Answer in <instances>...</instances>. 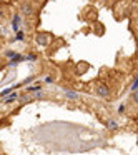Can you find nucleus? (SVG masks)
<instances>
[{
    "label": "nucleus",
    "instance_id": "obj_13",
    "mask_svg": "<svg viewBox=\"0 0 138 155\" xmlns=\"http://www.w3.org/2000/svg\"><path fill=\"white\" fill-rule=\"evenodd\" d=\"M125 108H126V107H125V105H122V107H120V108H118V112H120V114H122V112H125Z\"/></svg>",
    "mask_w": 138,
    "mask_h": 155
},
{
    "label": "nucleus",
    "instance_id": "obj_2",
    "mask_svg": "<svg viewBox=\"0 0 138 155\" xmlns=\"http://www.w3.org/2000/svg\"><path fill=\"white\" fill-rule=\"evenodd\" d=\"M97 95H100V97H108L110 95V88L106 87L105 83H97Z\"/></svg>",
    "mask_w": 138,
    "mask_h": 155
},
{
    "label": "nucleus",
    "instance_id": "obj_12",
    "mask_svg": "<svg viewBox=\"0 0 138 155\" xmlns=\"http://www.w3.org/2000/svg\"><path fill=\"white\" fill-rule=\"evenodd\" d=\"M8 92H10L8 88H7V90H3V92H2V97H5V95H8Z\"/></svg>",
    "mask_w": 138,
    "mask_h": 155
},
{
    "label": "nucleus",
    "instance_id": "obj_14",
    "mask_svg": "<svg viewBox=\"0 0 138 155\" xmlns=\"http://www.w3.org/2000/svg\"><path fill=\"white\" fill-rule=\"evenodd\" d=\"M37 2H40V0H37Z\"/></svg>",
    "mask_w": 138,
    "mask_h": 155
},
{
    "label": "nucleus",
    "instance_id": "obj_1",
    "mask_svg": "<svg viewBox=\"0 0 138 155\" xmlns=\"http://www.w3.org/2000/svg\"><path fill=\"white\" fill-rule=\"evenodd\" d=\"M50 42H52V35L50 34H37V43L38 45H50Z\"/></svg>",
    "mask_w": 138,
    "mask_h": 155
},
{
    "label": "nucleus",
    "instance_id": "obj_11",
    "mask_svg": "<svg viewBox=\"0 0 138 155\" xmlns=\"http://www.w3.org/2000/svg\"><path fill=\"white\" fill-rule=\"evenodd\" d=\"M45 82H47V83H52V82H53V79H52V77H47V79H45Z\"/></svg>",
    "mask_w": 138,
    "mask_h": 155
},
{
    "label": "nucleus",
    "instance_id": "obj_3",
    "mask_svg": "<svg viewBox=\"0 0 138 155\" xmlns=\"http://www.w3.org/2000/svg\"><path fill=\"white\" fill-rule=\"evenodd\" d=\"M12 28L15 30V32H20V17H19V15H15V17H13Z\"/></svg>",
    "mask_w": 138,
    "mask_h": 155
},
{
    "label": "nucleus",
    "instance_id": "obj_10",
    "mask_svg": "<svg viewBox=\"0 0 138 155\" xmlns=\"http://www.w3.org/2000/svg\"><path fill=\"white\" fill-rule=\"evenodd\" d=\"M22 37H23V34H22V32H17V40H22Z\"/></svg>",
    "mask_w": 138,
    "mask_h": 155
},
{
    "label": "nucleus",
    "instance_id": "obj_6",
    "mask_svg": "<svg viewBox=\"0 0 138 155\" xmlns=\"http://www.w3.org/2000/svg\"><path fill=\"white\" fill-rule=\"evenodd\" d=\"M117 127H118V125H117V122H115V120H110V122H108V128H112V130H115Z\"/></svg>",
    "mask_w": 138,
    "mask_h": 155
},
{
    "label": "nucleus",
    "instance_id": "obj_9",
    "mask_svg": "<svg viewBox=\"0 0 138 155\" xmlns=\"http://www.w3.org/2000/svg\"><path fill=\"white\" fill-rule=\"evenodd\" d=\"M7 57L8 59H15V52H7Z\"/></svg>",
    "mask_w": 138,
    "mask_h": 155
},
{
    "label": "nucleus",
    "instance_id": "obj_7",
    "mask_svg": "<svg viewBox=\"0 0 138 155\" xmlns=\"http://www.w3.org/2000/svg\"><path fill=\"white\" fill-rule=\"evenodd\" d=\"M132 100H133V102H137V103H138V88L135 90V92H133V94H132Z\"/></svg>",
    "mask_w": 138,
    "mask_h": 155
},
{
    "label": "nucleus",
    "instance_id": "obj_5",
    "mask_svg": "<svg viewBox=\"0 0 138 155\" xmlns=\"http://www.w3.org/2000/svg\"><path fill=\"white\" fill-rule=\"evenodd\" d=\"M65 97L67 99H72V100H77V99H78V95L75 94V92H70V90H67L65 92Z\"/></svg>",
    "mask_w": 138,
    "mask_h": 155
},
{
    "label": "nucleus",
    "instance_id": "obj_8",
    "mask_svg": "<svg viewBox=\"0 0 138 155\" xmlns=\"http://www.w3.org/2000/svg\"><path fill=\"white\" fill-rule=\"evenodd\" d=\"M33 97H35V99H42V97H43V94H42V92H38V90H37V92L33 94Z\"/></svg>",
    "mask_w": 138,
    "mask_h": 155
},
{
    "label": "nucleus",
    "instance_id": "obj_4",
    "mask_svg": "<svg viewBox=\"0 0 138 155\" xmlns=\"http://www.w3.org/2000/svg\"><path fill=\"white\" fill-rule=\"evenodd\" d=\"M22 12H23L25 15H30L33 12L32 5H30V3H23V5H22Z\"/></svg>",
    "mask_w": 138,
    "mask_h": 155
}]
</instances>
